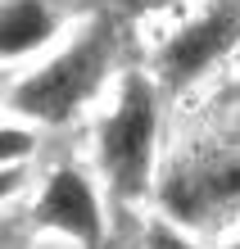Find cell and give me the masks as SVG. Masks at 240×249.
I'll use <instances>...</instances> for the list:
<instances>
[{
	"label": "cell",
	"mask_w": 240,
	"mask_h": 249,
	"mask_svg": "<svg viewBox=\"0 0 240 249\" xmlns=\"http://www.w3.org/2000/svg\"><path fill=\"white\" fill-rule=\"evenodd\" d=\"M231 249H240V245H231Z\"/></svg>",
	"instance_id": "10"
},
{
	"label": "cell",
	"mask_w": 240,
	"mask_h": 249,
	"mask_svg": "<svg viewBox=\"0 0 240 249\" xmlns=\"http://www.w3.org/2000/svg\"><path fill=\"white\" fill-rule=\"evenodd\" d=\"M18 168H0V199H5V195H14V190H18Z\"/></svg>",
	"instance_id": "9"
},
{
	"label": "cell",
	"mask_w": 240,
	"mask_h": 249,
	"mask_svg": "<svg viewBox=\"0 0 240 249\" xmlns=\"http://www.w3.org/2000/svg\"><path fill=\"white\" fill-rule=\"evenodd\" d=\"M55 32V18L41 0H9L0 5V59H18V54L46 46Z\"/></svg>",
	"instance_id": "6"
},
{
	"label": "cell",
	"mask_w": 240,
	"mask_h": 249,
	"mask_svg": "<svg viewBox=\"0 0 240 249\" xmlns=\"http://www.w3.org/2000/svg\"><path fill=\"white\" fill-rule=\"evenodd\" d=\"M240 36V5H218L213 14H204L200 23H190L186 32H177L163 50V72L168 82H186L218 59L222 50H231V41Z\"/></svg>",
	"instance_id": "5"
},
{
	"label": "cell",
	"mask_w": 240,
	"mask_h": 249,
	"mask_svg": "<svg viewBox=\"0 0 240 249\" xmlns=\"http://www.w3.org/2000/svg\"><path fill=\"white\" fill-rule=\"evenodd\" d=\"M27 154H32V136H27V131H14V127H0V168L18 163Z\"/></svg>",
	"instance_id": "7"
},
{
	"label": "cell",
	"mask_w": 240,
	"mask_h": 249,
	"mask_svg": "<svg viewBox=\"0 0 240 249\" xmlns=\"http://www.w3.org/2000/svg\"><path fill=\"white\" fill-rule=\"evenodd\" d=\"M163 204L195 222L227 204H240V131L177 159V168L163 181Z\"/></svg>",
	"instance_id": "3"
},
{
	"label": "cell",
	"mask_w": 240,
	"mask_h": 249,
	"mask_svg": "<svg viewBox=\"0 0 240 249\" xmlns=\"http://www.w3.org/2000/svg\"><path fill=\"white\" fill-rule=\"evenodd\" d=\"M37 222L50 227V231H64L73 240H82L86 249H95L100 236H104L100 204L91 195V186L82 181V172H73V168H59L46 181V190H41V199H37Z\"/></svg>",
	"instance_id": "4"
},
{
	"label": "cell",
	"mask_w": 240,
	"mask_h": 249,
	"mask_svg": "<svg viewBox=\"0 0 240 249\" xmlns=\"http://www.w3.org/2000/svg\"><path fill=\"white\" fill-rule=\"evenodd\" d=\"M154 127H159V109H154V86L141 72H131L123 82L118 109L109 113V123L100 131V163L113 181V195L136 199L145 181H149V159H154Z\"/></svg>",
	"instance_id": "2"
},
{
	"label": "cell",
	"mask_w": 240,
	"mask_h": 249,
	"mask_svg": "<svg viewBox=\"0 0 240 249\" xmlns=\"http://www.w3.org/2000/svg\"><path fill=\"white\" fill-rule=\"evenodd\" d=\"M145 245H149V249H195L190 240H182V236H177L172 227H149Z\"/></svg>",
	"instance_id": "8"
},
{
	"label": "cell",
	"mask_w": 240,
	"mask_h": 249,
	"mask_svg": "<svg viewBox=\"0 0 240 249\" xmlns=\"http://www.w3.org/2000/svg\"><path fill=\"white\" fill-rule=\"evenodd\" d=\"M109 54H113V32H109V23H95L82 41H73L64 54H55L46 68H37L27 82H18L14 109L46 127L68 123L82 109V100L100 86Z\"/></svg>",
	"instance_id": "1"
}]
</instances>
